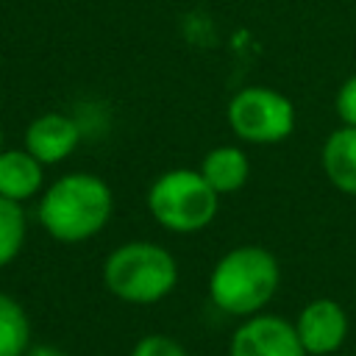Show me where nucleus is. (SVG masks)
Segmentation results:
<instances>
[{
  "label": "nucleus",
  "instance_id": "nucleus-1",
  "mask_svg": "<svg viewBox=\"0 0 356 356\" xmlns=\"http://www.w3.org/2000/svg\"><path fill=\"white\" fill-rule=\"evenodd\" d=\"M114 211L111 186L92 172H64L47 184L36 203L42 231L61 242L78 245L97 236Z\"/></svg>",
  "mask_w": 356,
  "mask_h": 356
},
{
  "label": "nucleus",
  "instance_id": "nucleus-2",
  "mask_svg": "<svg viewBox=\"0 0 356 356\" xmlns=\"http://www.w3.org/2000/svg\"><path fill=\"white\" fill-rule=\"evenodd\" d=\"M281 286L278 259L261 245H239L217 259L209 273L211 303L231 317L259 314Z\"/></svg>",
  "mask_w": 356,
  "mask_h": 356
},
{
  "label": "nucleus",
  "instance_id": "nucleus-3",
  "mask_svg": "<svg viewBox=\"0 0 356 356\" xmlns=\"http://www.w3.org/2000/svg\"><path fill=\"white\" fill-rule=\"evenodd\" d=\"M103 284L106 289L131 306H153L164 300L178 284V261L175 256L159 245L145 239H131L117 245L103 261Z\"/></svg>",
  "mask_w": 356,
  "mask_h": 356
},
{
  "label": "nucleus",
  "instance_id": "nucleus-4",
  "mask_svg": "<svg viewBox=\"0 0 356 356\" xmlns=\"http://www.w3.org/2000/svg\"><path fill=\"white\" fill-rule=\"evenodd\" d=\"M220 209V195L209 186L200 170L175 167L161 172L147 189L150 217L172 234L203 231Z\"/></svg>",
  "mask_w": 356,
  "mask_h": 356
},
{
  "label": "nucleus",
  "instance_id": "nucleus-5",
  "mask_svg": "<svg viewBox=\"0 0 356 356\" xmlns=\"http://www.w3.org/2000/svg\"><path fill=\"white\" fill-rule=\"evenodd\" d=\"M295 103L270 86H245L228 106L225 120L236 139L250 145H278L295 131Z\"/></svg>",
  "mask_w": 356,
  "mask_h": 356
},
{
  "label": "nucleus",
  "instance_id": "nucleus-6",
  "mask_svg": "<svg viewBox=\"0 0 356 356\" xmlns=\"http://www.w3.org/2000/svg\"><path fill=\"white\" fill-rule=\"evenodd\" d=\"M228 356H309L300 345L295 323L278 314H253L236 325Z\"/></svg>",
  "mask_w": 356,
  "mask_h": 356
},
{
  "label": "nucleus",
  "instance_id": "nucleus-7",
  "mask_svg": "<svg viewBox=\"0 0 356 356\" xmlns=\"http://www.w3.org/2000/svg\"><path fill=\"white\" fill-rule=\"evenodd\" d=\"M295 331L309 356H331L348 339V312L334 298H314L298 312Z\"/></svg>",
  "mask_w": 356,
  "mask_h": 356
},
{
  "label": "nucleus",
  "instance_id": "nucleus-8",
  "mask_svg": "<svg viewBox=\"0 0 356 356\" xmlns=\"http://www.w3.org/2000/svg\"><path fill=\"white\" fill-rule=\"evenodd\" d=\"M81 145V125L64 111H44L33 117L22 134V147L44 167L67 161Z\"/></svg>",
  "mask_w": 356,
  "mask_h": 356
},
{
  "label": "nucleus",
  "instance_id": "nucleus-9",
  "mask_svg": "<svg viewBox=\"0 0 356 356\" xmlns=\"http://www.w3.org/2000/svg\"><path fill=\"white\" fill-rule=\"evenodd\" d=\"M44 189V164L25 147L0 150V195L25 203Z\"/></svg>",
  "mask_w": 356,
  "mask_h": 356
},
{
  "label": "nucleus",
  "instance_id": "nucleus-10",
  "mask_svg": "<svg viewBox=\"0 0 356 356\" xmlns=\"http://www.w3.org/2000/svg\"><path fill=\"white\" fill-rule=\"evenodd\" d=\"M323 172L334 189L356 197V125H339L328 134L320 150Z\"/></svg>",
  "mask_w": 356,
  "mask_h": 356
},
{
  "label": "nucleus",
  "instance_id": "nucleus-11",
  "mask_svg": "<svg viewBox=\"0 0 356 356\" xmlns=\"http://www.w3.org/2000/svg\"><path fill=\"white\" fill-rule=\"evenodd\" d=\"M200 175L209 181V186L222 197L239 192L250 178V159L236 145H217L211 147L200 161Z\"/></svg>",
  "mask_w": 356,
  "mask_h": 356
},
{
  "label": "nucleus",
  "instance_id": "nucleus-12",
  "mask_svg": "<svg viewBox=\"0 0 356 356\" xmlns=\"http://www.w3.org/2000/svg\"><path fill=\"white\" fill-rule=\"evenodd\" d=\"M31 345V317L25 306L0 292V356H22Z\"/></svg>",
  "mask_w": 356,
  "mask_h": 356
},
{
  "label": "nucleus",
  "instance_id": "nucleus-13",
  "mask_svg": "<svg viewBox=\"0 0 356 356\" xmlns=\"http://www.w3.org/2000/svg\"><path fill=\"white\" fill-rule=\"evenodd\" d=\"M25 234H28V217L22 203L0 195V270L19 256L25 245Z\"/></svg>",
  "mask_w": 356,
  "mask_h": 356
},
{
  "label": "nucleus",
  "instance_id": "nucleus-14",
  "mask_svg": "<svg viewBox=\"0 0 356 356\" xmlns=\"http://www.w3.org/2000/svg\"><path fill=\"white\" fill-rule=\"evenodd\" d=\"M131 356H189V353L178 339L167 334H147L136 339V345L131 348Z\"/></svg>",
  "mask_w": 356,
  "mask_h": 356
},
{
  "label": "nucleus",
  "instance_id": "nucleus-15",
  "mask_svg": "<svg viewBox=\"0 0 356 356\" xmlns=\"http://www.w3.org/2000/svg\"><path fill=\"white\" fill-rule=\"evenodd\" d=\"M334 108H337V117L342 125H356V72L339 83Z\"/></svg>",
  "mask_w": 356,
  "mask_h": 356
},
{
  "label": "nucleus",
  "instance_id": "nucleus-16",
  "mask_svg": "<svg viewBox=\"0 0 356 356\" xmlns=\"http://www.w3.org/2000/svg\"><path fill=\"white\" fill-rule=\"evenodd\" d=\"M22 356H67V353L56 345H47V342H31Z\"/></svg>",
  "mask_w": 356,
  "mask_h": 356
},
{
  "label": "nucleus",
  "instance_id": "nucleus-17",
  "mask_svg": "<svg viewBox=\"0 0 356 356\" xmlns=\"http://www.w3.org/2000/svg\"><path fill=\"white\" fill-rule=\"evenodd\" d=\"M0 150H3V128H0Z\"/></svg>",
  "mask_w": 356,
  "mask_h": 356
}]
</instances>
